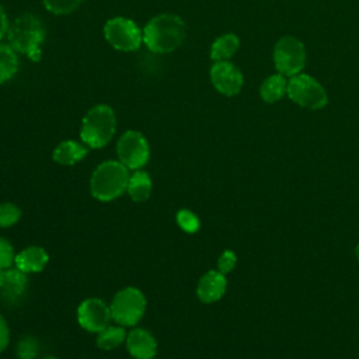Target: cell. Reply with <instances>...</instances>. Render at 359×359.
<instances>
[{
	"label": "cell",
	"instance_id": "6da1fadb",
	"mask_svg": "<svg viewBox=\"0 0 359 359\" xmlns=\"http://www.w3.org/2000/svg\"><path fill=\"white\" fill-rule=\"evenodd\" d=\"M187 35L181 17L163 13L150 18L143 28V43L154 53H170L178 49Z\"/></svg>",
	"mask_w": 359,
	"mask_h": 359
},
{
	"label": "cell",
	"instance_id": "7a4b0ae2",
	"mask_svg": "<svg viewBox=\"0 0 359 359\" xmlns=\"http://www.w3.org/2000/svg\"><path fill=\"white\" fill-rule=\"evenodd\" d=\"M8 45L18 53L28 56L32 62L41 60V46L45 41V27L42 21L31 14L18 15L7 31Z\"/></svg>",
	"mask_w": 359,
	"mask_h": 359
},
{
	"label": "cell",
	"instance_id": "3957f363",
	"mask_svg": "<svg viewBox=\"0 0 359 359\" xmlns=\"http://www.w3.org/2000/svg\"><path fill=\"white\" fill-rule=\"evenodd\" d=\"M116 130V116L107 104H97L90 108L81 119L80 139L91 149H101L114 137Z\"/></svg>",
	"mask_w": 359,
	"mask_h": 359
},
{
	"label": "cell",
	"instance_id": "277c9868",
	"mask_svg": "<svg viewBox=\"0 0 359 359\" xmlns=\"http://www.w3.org/2000/svg\"><path fill=\"white\" fill-rule=\"evenodd\" d=\"M129 177V168L119 160L102 161L91 175V195L102 202L114 201L126 191Z\"/></svg>",
	"mask_w": 359,
	"mask_h": 359
},
{
	"label": "cell",
	"instance_id": "5b68a950",
	"mask_svg": "<svg viewBox=\"0 0 359 359\" xmlns=\"http://www.w3.org/2000/svg\"><path fill=\"white\" fill-rule=\"evenodd\" d=\"M109 309L112 320L122 327H132L137 324L144 314L146 297L139 289L128 286L114 296Z\"/></svg>",
	"mask_w": 359,
	"mask_h": 359
},
{
	"label": "cell",
	"instance_id": "8992f818",
	"mask_svg": "<svg viewBox=\"0 0 359 359\" xmlns=\"http://www.w3.org/2000/svg\"><path fill=\"white\" fill-rule=\"evenodd\" d=\"M286 94L294 104L309 109H321L328 102L325 88L314 77L304 73L290 77Z\"/></svg>",
	"mask_w": 359,
	"mask_h": 359
},
{
	"label": "cell",
	"instance_id": "52a82bcc",
	"mask_svg": "<svg viewBox=\"0 0 359 359\" xmlns=\"http://www.w3.org/2000/svg\"><path fill=\"white\" fill-rule=\"evenodd\" d=\"M104 38L116 50L133 52L143 42V29L126 17H114L104 24Z\"/></svg>",
	"mask_w": 359,
	"mask_h": 359
},
{
	"label": "cell",
	"instance_id": "ba28073f",
	"mask_svg": "<svg viewBox=\"0 0 359 359\" xmlns=\"http://www.w3.org/2000/svg\"><path fill=\"white\" fill-rule=\"evenodd\" d=\"M273 63L278 73L285 77L302 73L306 65V49L303 42L292 35L282 36L273 48Z\"/></svg>",
	"mask_w": 359,
	"mask_h": 359
},
{
	"label": "cell",
	"instance_id": "9c48e42d",
	"mask_svg": "<svg viewBox=\"0 0 359 359\" xmlns=\"http://www.w3.org/2000/svg\"><path fill=\"white\" fill-rule=\"evenodd\" d=\"M118 160L129 170H140L150 158L147 139L137 130H126L116 143Z\"/></svg>",
	"mask_w": 359,
	"mask_h": 359
},
{
	"label": "cell",
	"instance_id": "30bf717a",
	"mask_svg": "<svg viewBox=\"0 0 359 359\" xmlns=\"http://www.w3.org/2000/svg\"><path fill=\"white\" fill-rule=\"evenodd\" d=\"M112 320L109 306L98 299L90 297L80 303L77 309V321L81 328L88 332H100Z\"/></svg>",
	"mask_w": 359,
	"mask_h": 359
},
{
	"label": "cell",
	"instance_id": "8fae6325",
	"mask_svg": "<svg viewBox=\"0 0 359 359\" xmlns=\"http://www.w3.org/2000/svg\"><path fill=\"white\" fill-rule=\"evenodd\" d=\"M209 76L216 91L227 97L238 94L244 83L241 70L230 60L215 62L210 67Z\"/></svg>",
	"mask_w": 359,
	"mask_h": 359
},
{
	"label": "cell",
	"instance_id": "7c38bea8",
	"mask_svg": "<svg viewBox=\"0 0 359 359\" xmlns=\"http://www.w3.org/2000/svg\"><path fill=\"white\" fill-rule=\"evenodd\" d=\"M27 273L17 268L0 269V302L4 306H18L27 294Z\"/></svg>",
	"mask_w": 359,
	"mask_h": 359
},
{
	"label": "cell",
	"instance_id": "4fadbf2b",
	"mask_svg": "<svg viewBox=\"0 0 359 359\" xmlns=\"http://www.w3.org/2000/svg\"><path fill=\"white\" fill-rule=\"evenodd\" d=\"M129 353L135 359H153L157 352L156 338L144 328H135L128 332L125 339Z\"/></svg>",
	"mask_w": 359,
	"mask_h": 359
},
{
	"label": "cell",
	"instance_id": "5bb4252c",
	"mask_svg": "<svg viewBox=\"0 0 359 359\" xmlns=\"http://www.w3.org/2000/svg\"><path fill=\"white\" fill-rule=\"evenodd\" d=\"M226 285L227 280L224 278V273L219 271H209L199 279L196 287L198 297L205 303L216 302L224 294Z\"/></svg>",
	"mask_w": 359,
	"mask_h": 359
},
{
	"label": "cell",
	"instance_id": "9a60e30c",
	"mask_svg": "<svg viewBox=\"0 0 359 359\" xmlns=\"http://www.w3.org/2000/svg\"><path fill=\"white\" fill-rule=\"evenodd\" d=\"M48 254L42 247H27L21 250L15 255L14 265L17 269L22 271L24 273H32V272H41L45 265L48 264Z\"/></svg>",
	"mask_w": 359,
	"mask_h": 359
},
{
	"label": "cell",
	"instance_id": "2e32d148",
	"mask_svg": "<svg viewBox=\"0 0 359 359\" xmlns=\"http://www.w3.org/2000/svg\"><path fill=\"white\" fill-rule=\"evenodd\" d=\"M87 151L88 149L87 146H84V143H79L74 140H65L55 147L52 153V158L55 163L60 165H73L80 160H83L87 156Z\"/></svg>",
	"mask_w": 359,
	"mask_h": 359
},
{
	"label": "cell",
	"instance_id": "e0dca14e",
	"mask_svg": "<svg viewBox=\"0 0 359 359\" xmlns=\"http://www.w3.org/2000/svg\"><path fill=\"white\" fill-rule=\"evenodd\" d=\"M240 39L236 34L227 32L216 38L210 46V59L213 62L230 60V57L238 50Z\"/></svg>",
	"mask_w": 359,
	"mask_h": 359
},
{
	"label": "cell",
	"instance_id": "ac0fdd59",
	"mask_svg": "<svg viewBox=\"0 0 359 359\" xmlns=\"http://www.w3.org/2000/svg\"><path fill=\"white\" fill-rule=\"evenodd\" d=\"M126 192L135 202H144L146 199H149L151 194L150 175L146 171L135 170V172L129 177Z\"/></svg>",
	"mask_w": 359,
	"mask_h": 359
},
{
	"label": "cell",
	"instance_id": "d6986e66",
	"mask_svg": "<svg viewBox=\"0 0 359 359\" xmlns=\"http://www.w3.org/2000/svg\"><path fill=\"white\" fill-rule=\"evenodd\" d=\"M287 90V80L283 74L276 73L269 77H266L259 88V95L265 102L273 104L279 101Z\"/></svg>",
	"mask_w": 359,
	"mask_h": 359
},
{
	"label": "cell",
	"instance_id": "ffe728a7",
	"mask_svg": "<svg viewBox=\"0 0 359 359\" xmlns=\"http://www.w3.org/2000/svg\"><path fill=\"white\" fill-rule=\"evenodd\" d=\"M18 72L17 52L6 43L0 42V84L11 80Z\"/></svg>",
	"mask_w": 359,
	"mask_h": 359
},
{
	"label": "cell",
	"instance_id": "44dd1931",
	"mask_svg": "<svg viewBox=\"0 0 359 359\" xmlns=\"http://www.w3.org/2000/svg\"><path fill=\"white\" fill-rule=\"evenodd\" d=\"M126 331L123 327H115V325H107L104 330H101L97 335V345L98 348L104 351H112L118 348L122 342L126 339Z\"/></svg>",
	"mask_w": 359,
	"mask_h": 359
},
{
	"label": "cell",
	"instance_id": "7402d4cb",
	"mask_svg": "<svg viewBox=\"0 0 359 359\" xmlns=\"http://www.w3.org/2000/svg\"><path fill=\"white\" fill-rule=\"evenodd\" d=\"M45 8L56 15H66L76 11L83 0H42Z\"/></svg>",
	"mask_w": 359,
	"mask_h": 359
},
{
	"label": "cell",
	"instance_id": "603a6c76",
	"mask_svg": "<svg viewBox=\"0 0 359 359\" xmlns=\"http://www.w3.org/2000/svg\"><path fill=\"white\" fill-rule=\"evenodd\" d=\"M21 217V210L17 205L10 202L0 203V227H10Z\"/></svg>",
	"mask_w": 359,
	"mask_h": 359
},
{
	"label": "cell",
	"instance_id": "cb8c5ba5",
	"mask_svg": "<svg viewBox=\"0 0 359 359\" xmlns=\"http://www.w3.org/2000/svg\"><path fill=\"white\" fill-rule=\"evenodd\" d=\"M38 341L34 337H24L20 339L18 345H17V356L20 359H35L36 353H38Z\"/></svg>",
	"mask_w": 359,
	"mask_h": 359
},
{
	"label": "cell",
	"instance_id": "d4e9b609",
	"mask_svg": "<svg viewBox=\"0 0 359 359\" xmlns=\"http://www.w3.org/2000/svg\"><path fill=\"white\" fill-rule=\"evenodd\" d=\"M177 223L185 233H195L199 229V219L191 210L181 209L177 213Z\"/></svg>",
	"mask_w": 359,
	"mask_h": 359
},
{
	"label": "cell",
	"instance_id": "484cf974",
	"mask_svg": "<svg viewBox=\"0 0 359 359\" xmlns=\"http://www.w3.org/2000/svg\"><path fill=\"white\" fill-rule=\"evenodd\" d=\"M15 252L13 245L4 237H0V269L10 268L15 261Z\"/></svg>",
	"mask_w": 359,
	"mask_h": 359
},
{
	"label": "cell",
	"instance_id": "4316f807",
	"mask_svg": "<svg viewBox=\"0 0 359 359\" xmlns=\"http://www.w3.org/2000/svg\"><path fill=\"white\" fill-rule=\"evenodd\" d=\"M234 265H236V255L230 250H226L217 259V268H219V272L222 273L230 272L234 268Z\"/></svg>",
	"mask_w": 359,
	"mask_h": 359
},
{
	"label": "cell",
	"instance_id": "83f0119b",
	"mask_svg": "<svg viewBox=\"0 0 359 359\" xmlns=\"http://www.w3.org/2000/svg\"><path fill=\"white\" fill-rule=\"evenodd\" d=\"M10 342V330L4 317L0 314V352H3Z\"/></svg>",
	"mask_w": 359,
	"mask_h": 359
},
{
	"label": "cell",
	"instance_id": "f1b7e54d",
	"mask_svg": "<svg viewBox=\"0 0 359 359\" xmlns=\"http://www.w3.org/2000/svg\"><path fill=\"white\" fill-rule=\"evenodd\" d=\"M8 18H7V14L4 11V8L1 7L0 4V41L3 39L4 35H7V31H8Z\"/></svg>",
	"mask_w": 359,
	"mask_h": 359
},
{
	"label": "cell",
	"instance_id": "f546056e",
	"mask_svg": "<svg viewBox=\"0 0 359 359\" xmlns=\"http://www.w3.org/2000/svg\"><path fill=\"white\" fill-rule=\"evenodd\" d=\"M356 255H358V258H359V245L356 247Z\"/></svg>",
	"mask_w": 359,
	"mask_h": 359
},
{
	"label": "cell",
	"instance_id": "4dcf8cb0",
	"mask_svg": "<svg viewBox=\"0 0 359 359\" xmlns=\"http://www.w3.org/2000/svg\"><path fill=\"white\" fill-rule=\"evenodd\" d=\"M43 359H57V358H53V356H48V358H43Z\"/></svg>",
	"mask_w": 359,
	"mask_h": 359
}]
</instances>
